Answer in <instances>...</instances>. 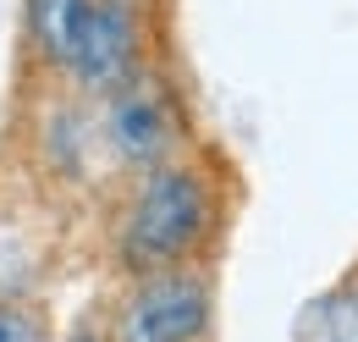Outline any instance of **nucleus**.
Wrapping results in <instances>:
<instances>
[{
	"label": "nucleus",
	"instance_id": "obj_6",
	"mask_svg": "<svg viewBox=\"0 0 358 342\" xmlns=\"http://www.w3.org/2000/svg\"><path fill=\"white\" fill-rule=\"evenodd\" d=\"M94 22V0H28V50L50 78H72Z\"/></svg>",
	"mask_w": 358,
	"mask_h": 342
},
{
	"label": "nucleus",
	"instance_id": "obj_9",
	"mask_svg": "<svg viewBox=\"0 0 358 342\" xmlns=\"http://www.w3.org/2000/svg\"><path fill=\"white\" fill-rule=\"evenodd\" d=\"M61 342H105V337H99V320L89 315V320H78L72 331H61Z\"/></svg>",
	"mask_w": 358,
	"mask_h": 342
},
{
	"label": "nucleus",
	"instance_id": "obj_2",
	"mask_svg": "<svg viewBox=\"0 0 358 342\" xmlns=\"http://www.w3.org/2000/svg\"><path fill=\"white\" fill-rule=\"evenodd\" d=\"M105 342H215L221 326V271L215 259L149 271L110 282V299L94 309Z\"/></svg>",
	"mask_w": 358,
	"mask_h": 342
},
{
	"label": "nucleus",
	"instance_id": "obj_1",
	"mask_svg": "<svg viewBox=\"0 0 358 342\" xmlns=\"http://www.w3.org/2000/svg\"><path fill=\"white\" fill-rule=\"evenodd\" d=\"M226 238V182L204 155L182 149L160 166L127 171L99 232L110 282L215 259Z\"/></svg>",
	"mask_w": 358,
	"mask_h": 342
},
{
	"label": "nucleus",
	"instance_id": "obj_7",
	"mask_svg": "<svg viewBox=\"0 0 358 342\" xmlns=\"http://www.w3.org/2000/svg\"><path fill=\"white\" fill-rule=\"evenodd\" d=\"M292 342H358V265L298 309Z\"/></svg>",
	"mask_w": 358,
	"mask_h": 342
},
{
	"label": "nucleus",
	"instance_id": "obj_5",
	"mask_svg": "<svg viewBox=\"0 0 358 342\" xmlns=\"http://www.w3.org/2000/svg\"><path fill=\"white\" fill-rule=\"evenodd\" d=\"M50 226L34 210H0V299H45L50 282Z\"/></svg>",
	"mask_w": 358,
	"mask_h": 342
},
{
	"label": "nucleus",
	"instance_id": "obj_3",
	"mask_svg": "<svg viewBox=\"0 0 358 342\" xmlns=\"http://www.w3.org/2000/svg\"><path fill=\"white\" fill-rule=\"evenodd\" d=\"M94 122H99V144H105V160L122 171H143L160 166L187 149V122H182L177 88L171 78L143 61L127 83H116L110 94L94 100Z\"/></svg>",
	"mask_w": 358,
	"mask_h": 342
},
{
	"label": "nucleus",
	"instance_id": "obj_8",
	"mask_svg": "<svg viewBox=\"0 0 358 342\" xmlns=\"http://www.w3.org/2000/svg\"><path fill=\"white\" fill-rule=\"evenodd\" d=\"M0 342H61L55 309L45 299H0Z\"/></svg>",
	"mask_w": 358,
	"mask_h": 342
},
{
	"label": "nucleus",
	"instance_id": "obj_4",
	"mask_svg": "<svg viewBox=\"0 0 358 342\" xmlns=\"http://www.w3.org/2000/svg\"><path fill=\"white\" fill-rule=\"evenodd\" d=\"M143 61H149V11H143V0H94L89 39H83V55H78L66 83L83 100H99L116 83H127Z\"/></svg>",
	"mask_w": 358,
	"mask_h": 342
}]
</instances>
